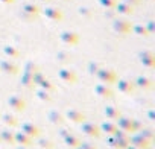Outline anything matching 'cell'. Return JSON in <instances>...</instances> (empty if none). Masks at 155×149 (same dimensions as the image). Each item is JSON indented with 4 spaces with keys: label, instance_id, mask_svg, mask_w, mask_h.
<instances>
[{
    "label": "cell",
    "instance_id": "obj_1",
    "mask_svg": "<svg viewBox=\"0 0 155 149\" xmlns=\"http://www.w3.org/2000/svg\"><path fill=\"white\" fill-rule=\"evenodd\" d=\"M117 128L119 129H122V131H125V132H135L137 129H138V122L137 120H132V119H129V117H123V116H120L119 119H117Z\"/></svg>",
    "mask_w": 155,
    "mask_h": 149
},
{
    "label": "cell",
    "instance_id": "obj_2",
    "mask_svg": "<svg viewBox=\"0 0 155 149\" xmlns=\"http://www.w3.org/2000/svg\"><path fill=\"white\" fill-rule=\"evenodd\" d=\"M81 131L85 135L91 137V138H99L101 137V128H99V125H94L91 122H82L81 123Z\"/></svg>",
    "mask_w": 155,
    "mask_h": 149
},
{
    "label": "cell",
    "instance_id": "obj_3",
    "mask_svg": "<svg viewBox=\"0 0 155 149\" xmlns=\"http://www.w3.org/2000/svg\"><path fill=\"white\" fill-rule=\"evenodd\" d=\"M8 105H9L14 111H17V113H23V111L26 110V101H25L21 96H18V94L9 96V98H8Z\"/></svg>",
    "mask_w": 155,
    "mask_h": 149
},
{
    "label": "cell",
    "instance_id": "obj_4",
    "mask_svg": "<svg viewBox=\"0 0 155 149\" xmlns=\"http://www.w3.org/2000/svg\"><path fill=\"white\" fill-rule=\"evenodd\" d=\"M129 143L134 144V146H137L138 149H150V144H152V141L147 140L146 137H143L141 134H134V135H131V137H129Z\"/></svg>",
    "mask_w": 155,
    "mask_h": 149
},
{
    "label": "cell",
    "instance_id": "obj_5",
    "mask_svg": "<svg viewBox=\"0 0 155 149\" xmlns=\"http://www.w3.org/2000/svg\"><path fill=\"white\" fill-rule=\"evenodd\" d=\"M97 78L102 84H107V85H113L116 81H117V76H116V73L113 70H101L97 71Z\"/></svg>",
    "mask_w": 155,
    "mask_h": 149
},
{
    "label": "cell",
    "instance_id": "obj_6",
    "mask_svg": "<svg viewBox=\"0 0 155 149\" xmlns=\"http://www.w3.org/2000/svg\"><path fill=\"white\" fill-rule=\"evenodd\" d=\"M65 117L70 122H73V123H82V122H85V114L82 111H79V110H74V108H68L65 111Z\"/></svg>",
    "mask_w": 155,
    "mask_h": 149
},
{
    "label": "cell",
    "instance_id": "obj_7",
    "mask_svg": "<svg viewBox=\"0 0 155 149\" xmlns=\"http://www.w3.org/2000/svg\"><path fill=\"white\" fill-rule=\"evenodd\" d=\"M21 131L25 132V134H28L29 137H32V138H38L40 137V134H41V131H40V128L37 126V125H34V123H31V122H25V123H21Z\"/></svg>",
    "mask_w": 155,
    "mask_h": 149
},
{
    "label": "cell",
    "instance_id": "obj_8",
    "mask_svg": "<svg viewBox=\"0 0 155 149\" xmlns=\"http://www.w3.org/2000/svg\"><path fill=\"white\" fill-rule=\"evenodd\" d=\"M14 140H15L17 144H21V146H26V147H31L34 144V138L29 137L28 134H25L23 131L14 132Z\"/></svg>",
    "mask_w": 155,
    "mask_h": 149
},
{
    "label": "cell",
    "instance_id": "obj_9",
    "mask_svg": "<svg viewBox=\"0 0 155 149\" xmlns=\"http://www.w3.org/2000/svg\"><path fill=\"white\" fill-rule=\"evenodd\" d=\"M117 88L120 93H125V94H131L135 91V84L131 82V81H126V79H120L117 82Z\"/></svg>",
    "mask_w": 155,
    "mask_h": 149
},
{
    "label": "cell",
    "instance_id": "obj_10",
    "mask_svg": "<svg viewBox=\"0 0 155 149\" xmlns=\"http://www.w3.org/2000/svg\"><path fill=\"white\" fill-rule=\"evenodd\" d=\"M94 93H96L97 96L104 98V99L113 98V90H111V87L107 85V84H99V85H96V87H94Z\"/></svg>",
    "mask_w": 155,
    "mask_h": 149
},
{
    "label": "cell",
    "instance_id": "obj_11",
    "mask_svg": "<svg viewBox=\"0 0 155 149\" xmlns=\"http://www.w3.org/2000/svg\"><path fill=\"white\" fill-rule=\"evenodd\" d=\"M104 114H105V116H107V119H110V120H117V119L122 116L120 110H119V108H116V107H113V105L105 107V108H104Z\"/></svg>",
    "mask_w": 155,
    "mask_h": 149
},
{
    "label": "cell",
    "instance_id": "obj_12",
    "mask_svg": "<svg viewBox=\"0 0 155 149\" xmlns=\"http://www.w3.org/2000/svg\"><path fill=\"white\" fill-rule=\"evenodd\" d=\"M59 78L64 81V82H68V84H74L76 82V74L71 71V70H59Z\"/></svg>",
    "mask_w": 155,
    "mask_h": 149
},
{
    "label": "cell",
    "instance_id": "obj_13",
    "mask_svg": "<svg viewBox=\"0 0 155 149\" xmlns=\"http://www.w3.org/2000/svg\"><path fill=\"white\" fill-rule=\"evenodd\" d=\"M0 119H2V122H3L6 126H9V128L18 125V119H17L14 114H9V113H6V114H3V116H0Z\"/></svg>",
    "mask_w": 155,
    "mask_h": 149
},
{
    "label": "cell",
    "instance_id": "obj_14",
    "mask_svg": "<svg viewBox=\"0 0 155 149\" xmlns=\"http://www.w3.org/2000/svg\"><path fill=\"white\" fill-rule=\"evenodd\" d=\"M135 87L143 88V90H149V88H152V87H153V82H152L150 79L144 78V76H138V78H137V81H135Z\"/></svg>",
    "mask_w": 155,
    "mask_h": 149
},
{
    "label": "cell",
    "instance_id": "obj_15",
    "mask_svg": "<svg viewBox=\"0 0 155 149\" xmlns=\"http://www.w3.org/2000/svg\"><path fill=\"white\" fill-rule=\"evenodd\" d=\"M99 128H101V132H107L108 135H114V132L117 131V125L113 122H104Z\"/></svg>",
    "mask_w": 155,
    "mask_h": 149
},
{
    "label": "cell",
    "instance_id": "obj_16",
    "mask_svg": "<svg viewBox=\"0 0 155 149\" xmlns=\"http://www.w3.org/2000/svg\"><path fill=\"white\" fill-rule=\"evenodd\" d=\"M64 143L68 146V147H78L81 144V140H79V137H76V135H73V134H68V135H65L64 137Z\"/></svg>",
    "mask_w": 155,
    "mask_h": 149
},
{
    "label": "cell",
    "instance_id": "obj_17",
    "mask_svg": "<svg viewBox=\"0 0 155 149\" xmlns=\"http://www.w3.org/2000/svg\"><path fill=\"white\" fill-rule=\"evenodd\" d=\"M0 138H2V143H8V144H15L14 140V132H9L8 129L0 131Z\"/></svg>",
    "mask_w": 155,
    "mask_h": 149
},
{
    "label": "cell",
    "instance_id": "obj_18",
    "mask_svg": "<svg viewBox=\"0 0 155 149\" xmlns=\"http://www.w3.org/2000/svg\"><path fill=\"white\" fill-rule=\"evenodd\" d=\"M37 85H40V88H43V90H46V91H49V93H52V91H55V85L49 81V79H46V78H43Z\"/></svg>",
    "mask_w": 155,
    "mask_h": 149
},
{
    "label": "cell",
    "instance_id": "obj_19",
    "mask_svg": "<svg viewBox=\"0 0 155 149\" xmlns=\"http://www.w3.org/2000/svg\"><path fill=\"white\" fill-rule=\"evenodd\" d=\"M21 84L26 87V88H34L35 82H34V78H32V74L29 73H25L23 76H21Z\"/></svg>",
    "mask_w": 155,
    "mask_h": 149
},
{
    "label": "cell",
    "instance_id": "obj_20",
    "mask_svg": "<svg viewBox=\"0 0 155 149\" xmlns=\"http://www.w3.org/2000/svg\"><path fill=\"white\" fill-rule=\"evenodd\" d=\"M49 120H50L53 125H62V123H64V117H62L59 113H56V111H52V113L49 114Z\"/></svg>",
    "mask_w": 155,
    "mask_h": 149
},
{
    "label": "cell",
    "instance_id": "obj_21",
    "mask_svg": "<svg viewBox=\"0 0 155 149\" xmlns=\"http://www.w3.org/2000/svg\"><path fill=\"white\" fill-rule=\"evenodd\" d=\"M0 68H2L5 73H9V74H15V73L18 71V68H17L14 64H11V62H2Z\"/></svg>",
    "mask_w": 155,
    "mask_h": 149
},
{
    "label": "cell",
    "instance_id": "obj_22",
    "mask_svg": "<svg viewBox=\"0 0 155 149\" xmlns=\"http://www.w3.org/2000/svg\"><path fill=\"white\" fill-rule=\"evenodd\" d=\"M37 98H38L40 101H43V102H50V101H52L50 93H49V91H46V90H43V88L37 90Z\"/></svg>",
    "mask_w": 155,
    "mask_h": 149
},
{
    "label": "cell",
    "instance_id": "obj_23",
    "mask_svg": "<svg viewBox=\"0 0 155 149\" xmlns=\"http://www.w3.org/2000/svg\"><path fill=\"white\" fill-rule=\"evenodd\" d=\"M141 62H143L144 65H147V67H153V65H155V59H153V56H152L150 53L141 55Z\"/></svg>",
    "mask_w": 155,
    "mask_h": 149
},
{
    "label": "cell",
    "instance_id": "obj_24",
    "mask_svg": "<svg viewBox=\"0 0 155 149\" xmlns=\"http://www.w3.org/2000/svg\"><path fill=\"white\" fill-rule=\"evenodd\" d=\"M38 146H40L41 149H53V143H52V140H49V138H40V140H38Z\"/></svg>",
    "mask_w": 155,
    "mask_h": 149
},
{
    "label": "cell",
    "instance_id": "obj_25",
    "mask_svg": "<svg viewBox=\"0 0 155 149\" xmlns=\"http://www.w3.org/2000/svg\"><path fill=\"white\" fill-rule=\"evenodd\" d=\"M140 134L143 135V137H146L147 140H153V137H155V132H153V129H150V128H143L141 131H140Z\"/></svg>",
    "mask_w": 155,
    "mask_h": 149
},
{
    "label": "cell",
    "instance_id": "obj_26",
    "mask_svg": "<svg viewBox=\"0 0 155 149\" xmlns=\"http://www.w3.org/2000/svg\"><path fill=\"white\" fill-rule=\"evenodd\" d=\"M82 149H97L93 143H90V141H81V144H79Z\"/></svg>",
    "mask_w": 155,
    "mask_h": 149
},
{
    "label": "cell",
    "instance_id": "obj_27",
    "mask_svg": "<svg viewBox=\"0 0 155 149\" xmlns=\"http://www.w3.org/2000/svg\"><path fill=\"white\" fill-rule=\"evenodd\" d=\"M6 53H8V55H11V56H17V55H18L14 49H6Z\"/></svg>",
    "mask_w": 155,
    "mask_h": 149
},
{
    "label": "cell",
    "instance_id": "obj_28",
    "mask_svg": "<svg viewBox=\"0 0 155 149\" xmlns=\"http://www.w3.org/2000/svg\"><path fill=\"white\" fill-rule=\"evenodd\" d=\"M68 134H70V132H68V131H67V129H61V131H59V135H61V137H62V138H64V137H65V135H68Z\"/></svg>",
    "mask_w": 155,
    "mask_h": 149
},
{
    "label": "cell",
    "instance_id": "obj_29",
    "mask_svg": "<svg viewBox=\"0 0 155 149\" xmlns=\"http://www.w3.org/2000/svg\"><path fill=\"white\" fill-rule=\"evenodd\" d=\"M149 119L150 120H155V113L153 111H149Z\"/></svg>",
    "mask_w": 155,
    "mask_h": 149
},
{
    "label": "cell",
    "instance_id": "obj_30",
    "mask_svg": "<svg viewBox=\"0 0 155 149\" xmlns=\"http://www.w3.org/2000/svg\"><path fill=\"white\" fill-rule=\"evenodd\" d=\"M64 40L65 41H74V37H71V35L70 37H64Z\"/></svg>",
    "mask_w": 155,
    "mask_h": 149
},
{
    "label": "cell",
    "instance_id": "obj_31",
    "mask_svg": "<svg viewBox=\"0 0 155 149\" xmlns=\"http://www.w3.org/2000/svg\"><path fill=\"white\" fill-rule=\"evenodd\" d=\"M15 149H29V147H26V146H21V144H18Z\"/></svg>",
    "mask_w": 155,
    "mask_h": 149
},
{
    "label": "cell",
    "instance_id": "obj_32",
    "mask_svg": "<svg viewBox=\"0 0 155 149\" xmlns=\"http://www.w3.org/2000/svg\"><path fill=\"white\" fill-rule=\"evenodd\" d=\"M126 149H138V147H137V146H134V144H129Z\"/></svg>",
    "mask_w": 155,
    "mask_h": 149
},
{
    "label": "cell",
    "instance_id": "obj_33",
    "mask_svg": "<svg viewBox=\"0 0 155 149\" xmlns=\"http://www.w3.org/2000/svg\"><path fill=\"white\" fill-rule=\"evenodd\" d=\"M74 149H82V147H81V146H78V147H74Z\"/></svg>",
    "mask_w": 155,
    "mask_h": 149
},
{
    "label": "cell",
    "instance_id": "obj_34",
    "mask_svg": "<svg viewBox=\"0 0 155 149\" xmlns=\"http://www.w3.org/2000/svg\"><path fill=\"white\" fill-rule=\"evenodd\" d=\"M0 143H2V138H0Z\"/></svg>",
    "mask_w": 155,
    "mask_h": 149
}]
</instances>
